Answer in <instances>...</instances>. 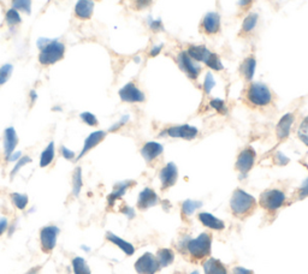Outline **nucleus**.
<instances>
[{"label": "nucleus", "mask_w": 308, "mask_h": 274, "mask_svg": "<svg viewBox=\"0 0 308 274\" xmlns=\"http://www.w3.org/2000/svg\"><path fill=\"white\" fill-rule=\"evenodd\" d=\"M179 249L194 262L202 261L209 258L212 250V235L210 232H203L196 238H190L181 243Z\"/></svg>", "instance_id": "f257e3e1"}, {"label": "nucleus", "mask_w": 308, "mask_h": 274, "mask_svg": "<svg viewBox=\"0 0 308 274\" xmlns=\"http://www.w3.org/2000/svg\"><path fill=\"white\" fill-rule=\"evenodd\" d=\"M243 98L252 109H266L273 102V93L265 83L252 81L245 87Z\"/></svg>", "instance_id": "f03ea898"}, {"label": "nucleus", "mask_w": 308, "mask_h": 274, "mask_svg": "<svg viewBox=\"0 0 308 274\" xmlns=\"http://www.w3.org/2000/svg\"><path fill=\"white\" fill-rule=\"evenodd\" d=\"M258 207L257 200L242 189H236L230 199L231 214L237 219H245L254 213Z\"/></svg>", "instance_id": "7ed1b4c3"}, {"label": "nucleus", "mask_w": 308, "mask_h": 274, "mask_svg": "<svg viewBox=\"0 0 308 274\" xmlns=\"http://www.w3.org/2000/svg\"><path fill=\"white\" fill-rule=\"evenodd\" d=\"M37 47L40 50L39 61L44 67H51L64 58L65 46L60 41L41 37L37 41Z\"/></svg>", "instance_id": "20e7f679"}, {"label": "nucleus", "mask_w": 308, "mask_h": 274, "mask_svg": "<svg viewBox=\"0 0 308 274\" xmlns=\"http://www.w3.org/2000/svg\"><path fill=\"white\" fill-rule=\"evenodd\" d=\"M286 195L284 192L279 189L265 190L259 199V206L268 213H276L277 210L285 204Z\"/></svg>", "instance_id": "39448f33"}, {"label": "nucleus", "mask_w": 308, "mask_h": 274, "mask_svg": "<svg viewBox=\"0 0 308 274\" xmlns=\"http://www.w3.org/2000/svg\"><path fill=\"white\" fill-rule=\"evenodd\" d=\"M198 128L189 125V124H182V125H171L165 128L160 131L159 136L171 137V138H182L186 141H193L198 137Z\"/></svg>", "instance_id": "423d86ee"}, {"label": "nucleus", "mask_w": 308, "mask_h": 274, "mask_svg": "<svg viewBox=\"0 0 308 274\" xmlns=\"http://www.w3.org/2000/svg\"><path fill=\"white\" fill-rule=\"evenodd\" d=\"M255 160H257V152L254 151L253 147L248 145L238 153L236 162H235V170L241 176H247L251 172V170L254 167Z\"/></svg>", "instance_id": "0eeeda50"}, {"label": "nucleus", "mask_w": 308, "mask_h": 274, "mask_svg": "<svg viewBox=\"0 0 308 274\" xmlns=\"http://www.w3.org/2000/svg\"><path fill=\"white\" fill-rule=\"evenodd\" d=\"M176 61L179 69L184 72L186 76L193 81L199 78L200 74H201V67H200L198 61H195L194 59L189 57V54L187 53V51H181L176 57Z\"/></svg>", "instance_id": "6e6552de"}, {"label": "nucleus", "mask_w": 308, "mask_h": 274, "mask_svg": "<svg viewBox=\"0 0 308 274\" xmlns=\"http://www.w3.org/2000/svg\"><path fill=\"white\" fill-rule=\"evenodd\" d=\"M59 232V228L54 226V225H48V226H44L41 228L39 234L41 250L46 252V254H51L54 250L55 245H57V238Z\"/></svg>", "instance_id": "1a4fd4ad"}, {"label": "nucleus", "mask_w": 308, "mask_h": 274, "mask_svg": "<svg viewBox=\"0 0 308 274\" xmlns=\"http://www.w3.org/2000/svg\"><path fill=\"white\" fill-rule=\"evenodd\" d=\"M118 95L123 102L142 103L146 101L145 93L136 86V83L129 82L119 89Z\"/></svg>", "instance_id": "9d476101"}, {"label": "nucleus", "mask_w": 308, "mask_h": 274, "mask_svg": "<svg viewBox=\"0 0 308 274\" xmlns=\"http://www.w3.org/2000/svg\"><path fill=\"white\" fill-rule=\"evenodd\" d=\"M157 256L151 254V252H145L141 258L137 259L135 262V270L138 274H155L160 270Z\"/></svg>", "instance_id": "9b49d317"}, {"label": "nucleus", "mask_w": 308, "mask_h": 274, "mask_svg": "<svg viewBox=\"0 0 308 274\" xmlns=\"http://www.w3.org/2000/svg\"><path fill=\"white\" fill-rule=\"evenodd\" d=\"M220 16L217 12H209L203 16L200 23V32L207 36H213L220 32Z\"/></svg>", "instance_id": "f8f14e48"}, {"label": "nucleus", "mask_w": 308, "mask_h": 274, "mask_svg": "<svg viewBox=\"0 0 308 274\" xmlns=\"http://www.w3.org/2000/svg\"><path fill=\"white\" fill-rule=\"evenodd\" d=\"M178 179V168L174 162H168L164 167L159 172V180H160L161 190H165L172 188L176 184Z\"/></svg>", "instance_id": "ddd939ff"}, {"label": "nucleus", "mask_w": 308, "mask_h": 274, "mask_svg": "<svg viewBox=\"0 0 308 274\" xmlns=\"http://www.w3.org/2000/svg\"><path fill=\"white\" fill-rule=\"evenodd\" d=\"M294 121H295V116H294V113H286L281 118V119H279L278 124H277L276 127L277 140L279 142H283L289 137Z\"/></svg>", "instance_id": "4468645a"}, {"label": "nucleus", "mask_w": 308, "mask_h": 274, "mask_svg": "<svg viewBox=\"0 0 308 274\" xmlns=\"http://www.w3.org/2000/svg\"><path fill=\"white\" fill-rule=\"evenodd\" d=\"M141 155L142 158L146 160L147 164H152V162L157 161L159 158L161 157L162 152H164V148L160 143L158 142L151 141V142H146L141 148Z\"/></svg>", "instance_id": "2eb2a0df"}, {"label": "nucleus", "mask_w": 308, "mask_h": 274, "mask_svg": "<svg viewBox=\"0 0 308 274\" xmlns=\"http://www.w3.org/2000/svg\"><path fill=\"white\" fill-rule=\"evenodd\" d=\"M106 135H107L106 131H102V130L94 131V133H92L91 135H89V136L85 140V143H83L81 153L78 154L77 160L82 159L86 154H88L93 148H95L96 145H99L100 143H101V142L105 140Z\"/></svg>", "instance_id": "dca6fc26"}, {"label": "nucleus", "mask_w": 308, "mask_h": 274, "mask_svg": "<svg viewBox=\"0 0 308 274\" xmlns=\"http://www.w3.org/2000/svg\"><path fill=\"white\" fill-rule=\"evenodd\" d=\"M158 195L152 188H146L140 193L137 199V208L141 210H146L148 208L154 207L158 203Z\"/></svg>", "instance_id": "f3484780"}, {"label": "nucleus", "mask_w": 308, "mask_h": 274, "mask_svg": "<svg viewBox=\"0 0 308 274\" xmlns=\"http://www.w3.org/2000/svg\"><path fill=\"white\" fill-rule=\"evenodd\" d=\"M18 144V137H17L16 130L13 128H8L4 131V155L5 160L9 161L11 155L15 153V149Z\"/></svg>", "instance_id": "a211bd4d"}, {"label": "nucleus", "mask_w": 308, "mask_h": 274, "mask_svg": "<svg viewBox=\"0 0 308 274\" xmlns=\"http://www.w3.org/2000/svg\"><path fill=\"white\" fill-rule=\"evenodd\" d=\"M255 70H257V59L254 55H248L240 65V75L245 82L249 83L253 81Z\"/></svg>", "instance_id": "6ab92c4d"}, {"label": "nucleus", "mask_w": 308, "mask_h": 274, "mask_svg": "<svg viewBox=\"0 0 308 274\" xmlns=\"http://www.w3.org/2000/svg\"><path fill=\"white\" fill-rule=\"evenodd\" d=\"M187 53L189 54V57L194 59L198 63H203L205 64L207 61V59L211 57V54L213 52H211L209 48L203 45H189L188 48H187Z\"/></svg>", "instance_id": "aec40b11"}, {"label": "nucleus", "mask_w": 308, "mask_h": 274, "mask_svg": "<svg viewBox=\"0 0 308 274\" xmlns=\"http://www.w3.org/2000/svg\"><path fill=\"white\" fill-rule=\"evenodd\" d=\"M94 12V0H78L75 5V15L78 19H91Z\"/></svg>", "instance_id": "412c9836"}, {"label": "nucleus", "mask_w": 308, "mask_h": 274, "mask_svg": "<svg viewBox=\"0 0 308 274\" xmlns=\"http://www.w3.org/2000/svg\"><path fill=\"white\" fill-rule=\"evenodd\" d=\"M198 219L203 226L214 231H221L225 228V224L223 220H220L219 218L214 217L213 214L207 213V212H202V213L198 214Z\"/></svg>", "instance_id": "4be33fe9"}, {"label": "nucleus", "mask_w": 308, "mask_h": 274, "mask_svg": "<svg viewBox=\"0 0 308 274\" xmlns=\"http://www.w3.org/2000/svg\"><path fill=\"white\" fill-rule=\"evenodd\" d=\"M135 185V182L133 180H126V182H120L118 184L115 185V188H113V192L110 194L109 196H107V202H109V206L112 207L113 204L116 203L117 200L122 199L124 194L127 193V190L131 188V186Z\"/></svg>", "instance_id": "5701e85b"}, {"label": "nucleus", "mask_w": 308, "mask_h": 274, "mask_svg": "<svg viewBox=\"0 0 308 274\" xmlns=\"http://www.w3.org/2000/svg\"><path fill=\"white\" fill-rule=\"evenodd\" d=\"M106 239L110 243H112V244H115L116 247H118L120 249V250H122L124 252V254L128 255V256L133 255L134 252H135V248H134V245L131 244V243L124 241L123 238L118 237V236L115 235V234H112V232H107V234H106Z\"/></svg>", "instance_id": "b1692460"}, {"label": "nucleus", "mask_w": 308, "mask_h": 274, "mask_svg": "<svg viewBox=\"0 0 308 274\" xmlns=\"http://www.w3.org/2000/svg\"><path fill=\"white\" fill-rule=\"evenodd\" d=\"M203 272L205 274H228L227 267L219 260L210 258L203 262Z\"/></svg>", "instance_id": "393cba45"}, {"label": "nucleus", "mask_w": 308, "mask_h": 274, "mask_svg": "<svg viewBox=\"0 0 308 274\" xmlns=\"http://www.w3.org/2000/svg\"><path fill=\"white\" fill-rule=\"evenodd\" d=\"M258 22H259L258 13L252 12V13H249V15L245 16L243 22H242L240 35L247 36V35H249V34L253 33L255 30V28H257V26H258Z\"/></svg>", "instance_id": "a878e982"}, {"label": "nucleus", "mask_w": 308, "mask_h": 274, "mask_svg": "<svg viewBox=\"0 0 308 274\" xmlns=\"http://www.w3.org/2000/svg\"><path fill=\"white\" fill-rule=\"evenodd\" d=\"M55 155V148H54V142H50L46 148L44 149L43 153L40 157V167H47L52 164V161L54 160Z\"/></svg>", "instance_id": "bb28decb"}, {"label": "nucleus", "mask_w": 308, "mask_h": 274, "mask_svg": "<svg viewBox=\"0 0 308 274\" xmlns=\"http://www.w3.org/2000/svg\"><path fill=\"white\" fill-rule=\"evenodd\" d=\"M157 260L160 267L170 266L175 260V252L169 248H161L157 251Z\"/></svg>", "instance_id": "cd10ccee"}, {"label": "nucleus", "mask_w": 308, "mask_h": 274, "mask_svg": "<svg viewBox=\"0 0 308 274\" xmlns=\"http://www.w3.org/2000/svg\"><path fill=\"white\" fill-rule=\"evenodd\" d=\"M72 269H74V274H91V268H89L87 261L83 258H74L72 260Z\"/></svg>", "instance_id": "c85d7f7f"}, {"label": "nucleus", "mask_w": 308, "mask_h": 274, "mask_svg": "<svg viewBox=\"0 0 308 274\" xmlns=\"http://www.w3.org/2000/svg\"><path fill=\"white\" fill-rule=\"evenodd\" d=\"M10 199H11L13 206H15L17 209L23 210L26 209V207L28 206V202H29V199L26 194H19V193H12L10 194Z\"/></svg>", "instance_id": "c756f323"}, {"label": "nucleus", "mask_w": 308, "mask_h": 274, "mask_svg": "<svg viewBox=\"0 0 308 274\" xmlns=\"http://www.w3.org/2000/svg\"><path fill=\"white\" fill-rule=\"evenodd\" d=\"M82 186H83L82 170L81 167H77L74 171V175H72V194H74V196L77 197L79 195Z\"/></svg>", "instance_id": "7c9ffc66"}, {"label": "nucleus", "mask_w": 308, "mask_h": 274, "mask_svg": "<svg viewBox=\"0 0 308 274\" xmlns=\"http://www.w3.org/2000/svg\"><path fill=\"white\" fill-rule=\"evenodd\" d=\"M12 9L18 12H24L27 15L32 13V0H12Z\"/></svg>", "instance_id": "2f4dec72"}, {"label": "nucleus", "mask_w": 308, "mask_h": 274, "mask_svg": "<svg viewBox=\"0 0 308 274\" xmlns=\"http://www.w3.org/2000/svg\"><path fill=\"white\" fill-rule=\"evenodd\" d=\"M5 22L9 27L18 26V24L22 22V19H20V16H19V12L12 8L8 10V11H6V15H5Z\"/></svg>", "instance_id": "473e14b6"}, {"label": "nucleus", "mask_w": 308, "mask_h": 274, "mask_svg": "<svg viewBox=\"0 0 308 274\" xmlns=\"http://www.w3.org/2000/svg\"><path fill=\"white\" fill-rule=\"evenodd\" d=\"M297 136H299L300 141L308 147V116L304 117L301 121L299 129H297Z\"/></svg>", "instance_id": "72a5a7b5"}, {"label": "nucleus", "mask_w": 308, "mask_h": 274, "mask_svg": "<svg viewBox=\"0 0 308 274\" xmlns=\"http://www.w3.org/2000/svg\"><path fill=\"white\" fill-rule=\"evenodd\" d=\"M205 65H206L207 68L212 69V70H214V71H221L224 69L223 63H221L219 55L216 54V53L211 54V57L209 59H207V61L205 63Z\"/></svg>", "instance_id": "f704fd0d"}, {"label": "nucleus", "mask_w": 308, "mask_h": 274, "mask_svg": "<svg viewBox=\"0 0 308 274\" xmlns=\"http://www.w3.org/2000/svg\"><path fill=\"white\" fill-rule=\"evenodd\" d=\"M198 208V202L192 200H187L182 204V217H190L194 213V210Z\"/></svg>", "instance_id": "c9c22d12"}, {"label": "nucleus", "mask_w": 308, "mask_h": 274, "mask_svg": "<svg viewBox=\"0 0 308 274\" xmlns=\"http://www.w3.org/2000/svg\"><path fill=\"white\" fill-rule=\"evenodd\" d=\"M13 67L11 64H5L0 68V86L5 85L9 81V78L11 77Z\"/></svg>", "instance_id": "e433bc0d"}, {"label": "nucleus", "mask_w": 308, "mask_h": 274, "mask_svg": "<svg viewBox=\"0 0 308 274\" xmlns=\"http://www.w3.org/2000/svg\"><path fill=\"white\" fill-rule=\"evenodd\" d=\"M81 119L85 124H87V125L89 127H98L99 124V120L98 118H96L94 114L91 113V112H83L81 113Z\"/></svg>", "instance_id": "4c0bfd02"}, {"label": "nucleus", "mask_w": 308, "mask_h": 274, "mask_svg": "<svg viewBox=\"0 0 308 274\" xmlns=\"http://www.w3.org/2000/svg\"><path fill=\"white\" fill-rule=\"evenodd\" d=\"M214 86H216V81H214L213 75L211 72H207L205 81H203V92H205V94H210Z\"/></svg>", "instance_id": "58836bf2"}, {"label": "nucleus", "mask_w": 308, "mask_h": 274, "mask_svg": "<svg viewBox=\"0 0 308 274\" xmlns=\"http://www.w3.org/2000/svg\"><path fill=\"white\" fill-rule=\"evenodd\" d=\"M29 162H32V159H30L29 157H22L19 158L18 160H17L15 167H13V170L11 171V177H15V175L17 172L19 171L20 168L23 167V166H26L27 164H29Z\"/></svg>", "instance_id": "ea45409f"}, {"label": "nucleus", "mask_w": 308, "mask_h": 274, "mask_svg": "<svg viewBox=\"0 0 308 274\" xmlns=\"http://www.w3.org/2000/svg\"><path fill=\"white\" fill-rule=\"evenodd\" d=\"M210 105L212 109H214L217 111V112L219 113H225L227 107H225V102L223 101V100L220 99H212L210 101Z\"/></svg>", "instance_id": "a19ab883"}, {"label": "nucleus", "mask_w": 308, "mask_h": 274, "mask_svg": "<svg viewBox=\"0 0 308 274\" xmlns=\"http://www.w3.org/2000/svg\"><path fill=\"white\" fill-rule=\"evenodd\" d=\"M296 195L299 200H302V199H306V197H308V177L303 180L302 184L300 185V188L297 189Z\"/></svg>", "instance_id": "79ce46f5"}, {"label": "nucleus", "mask_w": 308, "mask_h": 274, "mask_svg": "<svg viewBox=\"0 0 308 274\" xmlns=\"http://www.w3.org/2000/svg\"><path fill=\"white\" fill-rule=\"evenodd\" d=\"M153 0H133V5L135 10H145L150 8Z\"/></svg>", "instance_id": "37998d69"}, {"label": "nucleus", "mask_w": 308, "mask_h": 274, "mask_svg": "<svg viewBox=\"0 0 308 274\" xmlns=\"http://www.w3.org/2000/svg\"><path fill=\"white\" fill-rule=\"evenodd\" d=\"M148 24H150V29L154 33H159L164 30V24H162L160 19H151Z\"/></svg>", "instance_id": "c03bdc74"}, {"label": "nucleus", "mask_w": 308, "mask_h": 274, "mask_svg": "<svg viewBox=\"0 0 308 274\" xmlns=\"http://www.w3.org/2000/svg\"><path fill=\"white\" fill-rule=\"evenodd\" d=\"M60 153H61V155H63V158L67 159V160H72V159H75V157H76L75 152H72V151H70V149H68L67 147H65V145H61Z\"/></svg>", "instance_id": "a18cd8bd"}, {"label": "nucleus", "mask_w": 308, "mask_h": 274, "mask_svg": "<svg viewBox=\"0 0 308 274\" xmlns=\"http://www.w3.org/2000/svg\"><path fill=\"white\" fill-rule=\"evenodd\" d=\"M162 47H164V45H162V44H160V45H155V46H153V47L151 48V51H150V53H148V55H150L151 58L158 57V55L161 53Z\"/></svg>", "instance_id": "49530a36"}, {"label": "nucleus", "mask_w": 308, "mask_h": 274, "mask_svg": "<svg viewBox=\"0 0 308 274\" xmlns=\"http://www.w3.org/2000/svg\"><path fill=\"white\" fill-rule=\"evenodd\" d=\"M128 119H129V117H123V118H122V119H120V120L118 121V123H116V124H115V125H113V127H111V128H110V130H109V131H110V133H113V131H117V130H119V129H120V128H122V127L124 125V124H126V123H127V121H128Z\"/></svg>", "instance_id": "de8ad7c7"}, {"label": "nucleus", "mask_w": 308, "mask_h": 274, "mask_svg": "<svg viewBox=\"0 0 308 274\" xmlns=\"http://www.w3.org/2000/svg\"><path fill=\"white\" fill-rule=\"evenodd\" d=\"M275 161L277 162V164L279 165H286L289 162V159L285 157V155H283L282 153H277L276 157H275Z\"/></svg>", "instance_id": "09e8293b"}, {"label": "nucleus", "mask_w": 308, "mask_h": 274, "mask_svg": "<svg viewBox=\"0 0 308 274\" xmlns=\"http://www.w3.org/2000/svg\"><path fill=\"white\" fill-rule=\"evenodd\" d=\"M231 274H254V272L251 269L243 268V267H234Z\"/></svg>", "instance_id": "8fccbe9b"}, {"label": "nucleus", "mask_w": 308, "mask_h": 274, "mask_svg": "<svg viewBox=\"0 0 308 274\" xmlns=\"http://www.w3.org/2000/svg\"><path fill=\"white\" fill-rule=\"evenodd\" d=\"M8 226H9L8 219H6V218H4V217L0 218V236L5 234V231L8 230Z\"/></svg>", "instance_id": "3c124183"}, {"label": "nucleus", "mask_w": 308, "mask_h": 274, "mask_svg": "<svg viewBox=\"0 0 308 274\" xmlns=\"http://www.w3.org/2000/svg\"><path fill=\"white\" fill-rule=\"evenodd\" d=\"M252 3H253V0H240L238 5H240L241 9H247L252 5Z\"/></svg>", "instance_id": "603ef678"}, {"label": "nucleus", "mask_w": 308, "mask_h": 274, "mask_svg": "<svg viewBox=\"0 0 308 274\" xmlns=\"http://www.w3.org/2000/svg\"><path fill=\"white\" fill-rule=\"evenodd\" d=\"M29 96H30V100H32V103H34L36 101V98H37V95H36V92L34 89H32L30 90V93H29Z\"/></svg>", "instance_id": "864d4df0"}, {"label": "nucleus", "mask_w": 308, "mask_h": 274, "mask_svg": "<svg viewBox=\"0 0 308 274\" xmlns=\"http://www.w3.org/2000/svg\"><path fill=\"white\" fill-rule=\"evenodd\" d=\"M37 270H40V267H34V268H32L29 270V272H28L27 274H35Z\"/></svg>", "instance_id": "5fc2aeb1"}, {"label": "nucleus", "mask_w": 308, "mask_h": 274, "mask_svg": "<svg viewBox=\"0 0 308 274\" xmlns=\"http://www.w3.org/2000/svg\"><path fill=\"white\" fill-rule=\"evenodd\" d=\"M192 274H199V272H196V270H195V272H193Z\"/></svg>", "instance_id": "6e6d98bb"}]
</instances>
